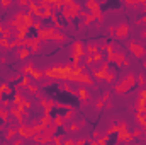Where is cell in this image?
Masks as SVG:
<instances>
[{
  "label": "cell",
  "mask_w": 146,
  "mask_h": 145,
  "mask_svg": "<svg viewBox=\"0 0 146 145\" xmlns=\"http://www.w3.org/2000/svg\"><path fill=\"white\" fill-rule=\"evenodd\" d=\"M127 31H129V28H127L126 24H121V26H119V29L115 31V34H117V36H124Z\"/></svg>",
  "instance_id": "cell-1"
}]
</instances>
